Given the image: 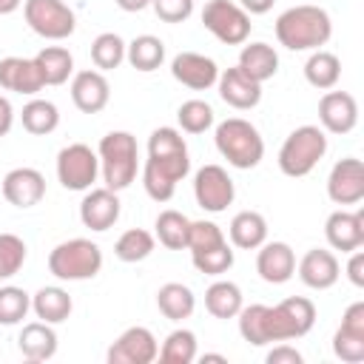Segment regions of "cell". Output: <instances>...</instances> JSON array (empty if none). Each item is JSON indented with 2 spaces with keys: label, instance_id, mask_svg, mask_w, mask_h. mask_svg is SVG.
Wrapping results in <instances>:
<instances>
[{
  "label": "cell",
  "instance_id": "cell-1",
  "mask_svg": "<svg viewBox=\"0 0 364 364\" xmlns=\"http://www.w3.org/2000/svg\"><path fill=\"white\" fill-rule=\"evenodd\" d=\"M333 34V20L318 6H293L276 20V40L290 51H316Z\"/></svg>",
  "mask_w": 364,
  "mask_h": 364
},
{
  "label": "cell",
  "instance_id": "cell-2",
  "mask_svg": "<svg viewBox=\"0 0 364 364\" xmlns=\"http://www.w3.org/2000/svg\"><path fill=\"white\" fill-rule=\"evenodd\" d=\"M97 156H100V171H102L105 188L125 191L136 179L139 148H136L134 134H128V131H111V134H105L100 139Z\"/></svg>",
  "mask_w": 364,
  "mask_h": 364
},
{
  "label": "cell",
  "instance_id": "cell-3",
  "mask_svg": "<svg viewBox=\"0 0 364 364\" xmlns=\"http://www.w3.org/2000/svg\"><path fill=\"white\" fill-rule=\"evenodd\" d=\"M313 324H316V304L304 296H290L273 307L264 304V316H262L264 344L301 338L313 330Z\"/></svg>",
  "mask_w": 364,
  "mask_h": 364
},
{
  "label": "cell",
  "instance_id": "cell-4",
  "mask_svg": "<svg viewBox=\"0 0 364 364\" xmlns=\"http://www.w3.org/2000/svg\"><path fill=\"white\" fill-rule=\"evenodd\" d=\"M216 148L219 154L228 159V165L239 168V171H247V168H256L264 156V139L262 134L242 117H230L225 122L216 125Z\"/></svg>",
  "mask_w": 364,
  "mask_h": 364
},
{
  "label": "cell",
  "instance_id": "cell-5",
  "mask_svg": "<svg viewBox=\"0 0 364 364\" xmlns=\"http://www.w3.org/2000/svg\"><path fill=\"white\" fill-rule=\"evenodd\" d=\"M48 270L60 282H85L102 270V250L91 239L60 242L48 253Z\"/></svg>",
  "mask_w": 364,
  "mask_h": 364
},
{
  "label": "cell",
  "instance_id": "cell-6",
  "mask_svg": "<svg viewBox=\"0 0 364 364\" xmlns=\"http://www.w3.org/2000/svg\"><path fill=\"white\" fill-rule=\"evenodd\" d=\"M324 154H327L324 131L318 125H301L284 139V145L279 151V168L284 176L299 179V176H307L321 162Z\"/></svg>",
  "mask_w": 364,
  "mask_h": 364
},
{
  "label": "cell",
  "instance_id": "cell-7",
  "mask_svg": "<svg viewBox=\"0 0 364 364\" xmlns=\"http://www.w3.org/2000/svg\"><path fill=\"white\" fill-rule=\"evenodd\" d=\"M202 26L225 46H242L250 37V14L233 0H208L202 9Z\"/></svg>",
  "mask_w": 364,
  "mask_h": 364
},
{
  "label": "cell",
  "instance_id": "cell-8",
  "mask_svg": "<svg viewBox=\"0 0 364 364\" xmlns=\"http://www.w3.org/2000/svg\"><path fill=\"white\" fill-rule=\"evenodd\" d=\"M191 171L188 151L182 154H162V156H148L142 168V185L145 193L154 202H168L176 191V182L185 179Z\"/></svg>",
  "mask_w": 364,
  "mask_h": 364
},
{
  "label": "cell",
  "instance_id": "cell-9",
  "mask_svg": "<svg viewBox=\"0 0 364 364\" xmlns=\"http://www.w3.org/2000/svg\"><path fill=\"white\" fill-rule=\"evenodd\" d=\"M100 156L85 142H71L57 154V179L68 191H88L97 182Z\"/></svg>",
  "mask_w": 364,
  "mask_h": 364
},
{
  "label": "cell",
  "instance_id": "cell-10",
  "mask_svg": "<svg viewBox=\"0 0 364 364\" xmlns=\"http://www.w3.org/2000/svg\"><path fill=\"white\" fill-rule=\"evenodd\" d=\"M26 23L46 40H65L74 34V11L63 0H26Z\"/></svg>",
  "mask_w": 364,
  "mask_h": 364
},
{
  "label": "cell",
  "instance_id": "cell-11",
  "mask_svg": "<svg viewBox=\"0 0 364 364\" xmlns=\"http://www.w3.org/2000/svg\"><path fill=\"white\" fill-rule=\"evenodd\" d=\"M193 196H196V205L202 210L222 213L233 202L236 188H233V179L228 176V171L222 165H202L193 176Z\"/></svg>",
  "mask_w": 364,
  "mask_h": 364
},
{
  "label": "cell",
  "instance_id": "cell-12",
  "mask_svg": "<svg viewBox=\"0 0 364 364\" xmlns=\"http://www.w3.org/2000/svg\"><path fill=\"white\" fill-rule=\"evenodd\" d=\"M333 353L347 364L364 361V301H353L344 310L341 327L333 336Z\"/></svg>",
  "mask_w": 364,
  "mask_h": 364
},
{
  "label": "cell",
  "instance_id": "cell-13",
  "mask_svg": "<svg viewBox=\"0 0 364 364\" xmlns=\"http://www.w3.org/2000/svg\"><path fill=\"white\" fill-rule=\"evenodd\" d=\"M159 355V344L148 327H128L111 347L108 364H151Z\"/></svg>",
  "mask_w": 364,
  "mask_h": 364
},
{
  "label": "cell",
  "instance_id": "cell-14",
  "mask_svg": "<svg viewBox=\"0 0 364 364\" xmlns=\"http://www.w3.org/2000/svg\"><path fill=\"white\" fill-rule=\"evenodd\" d=\"M327 196L336 205H355L364 199V165L355 156L338 159L327 176Z\"/></svg>",
  "mask_w": 364,
  "mask_h": 364
},
{
  "label": "cell",
  "instance_id": "cell-15",
  "mask_svg": "<svg viewBox=\"0 0 364 364\" xmlns=\"http://www.w3.org/2000/svg\"><path fill=\"white\" fill-rule=\"evenodd\" d=\"M171 74L176 82L193 88V91H208L210 85H216L219 80V68L210 57L196 54V51H182L173 57L171 63Z\"/></svg>",
  "mask_w": 364,
  "mask_h": 364
},
{
  "label": "cell",
  "instance_id": "cell-16",
  "mask_svg": "<svg viewBox=\"0 0 364 364\" xmlns=\"http://www.w3.org/2000/svg\"><path fill=\"white\" fill-rule=\"evenodd\" d=\"M318 119L330 134H350L358 122V102L347 91H327L318 100Z\"/></svg>",
  "mask_w": 364,
  "mask_h": 364
},
{
  "label": "cell",
  "instance_id": "cell-17",
  "mask_svg": "<svg viewBox=\"0 0 364 364\" xmlns=\"http://www.w3.org/2000/svg\"><path fill=\"white\" fill-rule=\"evenodd\" d=\"M3 196L14 208H31L46 196V176L37 168H11L3 176Z\"/></svg>",
  "mask_w": 364,
  "mask_h": 364
},
{
  "label": "cell",
  "instance_id": "cell-18",
  "mask_svg": "<svg viewBox=\"0 0 364 364\" xmlns=\"http://www.w3.org/2000/svg\"><path fill=\"white\" fill-rule=\"evenodd\" d=\"M324 236L333 250L353 253L364 245V213L361 210H333L324 225Z\"/></svg>",
  "mask_w": 364,
  "mask_h": 364
},
{
  "label": "cell",
  "instance_id": "cell-19",
  "mask_svg": "<svg viewBox=\"0 0 364 364\" xmlns=\"http://www.w3.org/2000/svg\"><path fill=\"white\" fill-rule=\"evenodd\" d=\"M219 97L230 105V108H239V111H247V108H256L259 100H262V82L250 80L239 65L228 68V71H219Z\"/></svg>",
  "mask_w": 364,
  "mask_h": 364
},
{
  "label": "cell",
  "instance_id": "cell-20",
  "mask_svg": "<svg viewBox=\"0 0 364 364\" xmlns=\"http://www.w3.org/2000/svg\"><path fill=\"white\" fill-rule=\"evenodd\" d=\"M256 270L267 284H284L296 273V253L287 242H264L256 256Z\"/></svg>",
  "mask_w": 364,
  "mask_h": 364
},
{
  "label": "cell",
  "instance_id": "cell-21",
  "mask_svg": "<svg viewBox=\"0 0 364 364\" xmlns=\"http://www.w3.org/2000/svg\"><path fill=\"white\" fill-rule=\"evenodd\" d=\"M71 100L82 114H100L111 100V85L102 71H80L71 80Z\"/></svg>",
  "mask_w": 364,
  "mask_h": 364
},
{
  "label": "cell",
  "instance_id": "cell-22",
  "mask_svg": "<svg viewBox=\"0 0 364 364\" xmlns=\"http://www.w3.org/2000/svg\"><path fill=\"white\" fill-rule=\"evenodd\" d=\"M80 219L91 230H108L119 219V196L111 188H94L80 202Z\"/></svg>",
  "mask_w": 364,
  "mask_h": 364
},
{
  "label": "cell",
  "instance_id": "cell-23",
  "mask_svg": "<svg viewBox=\"0 0 364 364\" xmlns=\"http://www.w3.org/2000/svg\"><path fill=\"white\" fill-rule=\"evenodd\" d=\"M341 276V267H338V259L333 250H324V247H313L301 256L299 262V279L313 287V290H327L338 282Z\"/></svg>",
  "mask_w": 364,
  "mask_h": 364
},
{
  "label": "cell",
  "instance_id": "cell-24",
  "mask_svg": "<svg viewBox=\"0 0 364 364\" xmlns=\"http://www.w3.org/2000/svg\"><path fill=\"white\" fill-rule=\"evenodd\" d=\"M0 85L6 91H17V94H37L46 82H43V74L31 60L26 57H6L0 60Z\"/></svg>",
  "mask_w": 364,
  "mask_h": 364
},
{
  "label": "cell",
  "instance_id": "cell-25",
  "mask_svg": "<svg viewBox=\"0 0 364 364\" xmlns=\"http://www.w3.org/2000/svg\"><path fill=\"white\" fill-rule=\"evenodd\" d=\"M17 344L28 361H48L57 353V333L51 330L48 321H31L20 330Z\"/></svg>",
  "mask_w": 364,
  "mask_h": 364
},
{
  "label": "cell",
  "instance_id": "cell-26",
  "mask_svg": "<svg viewBox=\"0 0 364 364\" xmlns=\"http://www.w3.org/2000/svg\"><path fill=\"white\" fill-rule=\"evenodd\" d=\"M228 233H230V242H233L236 247H242V250H256V247H262L264 239H267V222H264V216L256 213V210H239V213L230 219Z\"/></svg>",
  "mask_w": 364,
  "mask_h": 364
},
{
  "label": "cell",
  "instance_id": "cell-27",
  "mask_svg": "<svg viewBox=\"0 0 364 364\" xmlns=\"http://www.w3.org/2000/svg\"><path fill=\"white\" fill-rule=\"evenodd\" d=\"M239 68H242L250 80L267 82V80L279 71V54H276V48L267 46V43H250V46H245L242 54H239Z\"/></svg>",
  "mask_w": 364,
  "mask_h": 364
},
{
  "label": "cell",
  "instance_id": "cell-28",
  "mask_svg": "<svg viewBox=\"0 0 364 364\" xmlns=\"http://www.w3.org/2000/svg\"><path fill=\"white\" fill-rule=\"evenodd\" d=\"M156 307L165 318L171 321H182V318H191L193 307H196V296L188 284H179V282H168L156 290Z\"/></svg>",
  "mask_w": 364,
  "mask_h": 364
},
{
  "label": "cell",
  "instance_id": "cell-29",
  "mask_svg": "<svg viewBox=\"0 0 364 364\" xmlns=\"http://www.w3.org/2000/svg\"><path fill=\"white\" fill-rule=\"evenodd\" d=\"M71 296L63 290V287H40L34 296H31V310L37 313L40 321H48V324H60L71 316Z\"/></svg>",
  "mask_w": 364,
  "mask_h": 364
},
{
  "label": "cell",
  "instance_id": "cell-30",
  "mask_svg": "<svg viewBox=\"0 0 364 364\" xmlns=\"http://www.w3.org/2000/svg\"><path fill=\"white\" fill-rule=\"evenodd\" d=\"M34 63H37L46 85H63L71 77V71H74V57L63 46H46V48H40L37 57H34Z\"/></svg>",
  "mask_w": 364,
  "mask_h": 364
},
{
  "label": "cell",
  "instance_id": "cell-31",
  "mask_svg": "<svg viewBox=\"0 0 364 364\" xmlns=\"http://www.w3.org/2000/svg\"><path fill=\"white\" fill-rule=\"evenodd\" d=\"M125 60L136 71H156L165 60V43L154 34H139L125 46Z\"/></svg>",
  "mask_w": 364,
  "mask_h": 364
},
{
  "label": "cell",
  "instance_id": "cell-32",
  "mask_svg": "<svg viewBox=\"0 0 364 364\" xmlns=\"http://www.w3.org/2000/svg\"><path fill=\"white\" fill-rule=\"evenodd\" d=\"M304 77H307V82H310L313 88L330 91V88L338 82V77H341V63H338L336 54L316 48V51L307 57V63H304Z\"/></svg>",
  "mask_w": 364,
  "mask_h": 364
},
{
  "label": "cell",
  "instance_id": "cell-33",
  "mask_svg": "<svg viewBox=\"0 0 364 364\" xmlns=\"http://www.w3.org/2000/svg\"><path fill=\"white\" fill-rule=\"evenodd\" d=\"M205 307L216 318H236L242 310V290L233 282H213L205 290Z\"/></svg>",
  "mask_w": 364,
  "mask_h": 364
},
{
  "label": "cell",
  "instance_id": "cell-34",
  "mask_svg": "<svg viewBox=\"0 0 364 364\" xmlns=\"http://www.w3.org/2000/svg\"><path fill=\"white\" fill-rule=\"evenodd\" d=\"M20 119H23V128H26L28 134L46 136V134H51V131L60 125V111H57V105L48 102V100H31V102L23 105Z\"/></svg>",
  "mask_w": 364,
  "mask_h": 364
},
{
  "label": "cell",
  "instance_id": "cell-35",
  "mask_svg": "<svg viewBox=\"0 0 364 364\" xmlns=\"http://www.w3.org/2000/svg\"><path fill=\"white\" fill-rule=\"evenodd\" d=\"M159 361L162 364H191V361H196V336L185 327L168 333V338L162 341V350H159Z\"/></svg>",
  "mask_w": 364,
  "mask_h": 364
},
{
  "label": "cell",
  "instance_id": "cell-36",
  "mask_svg": "<svg viewBox=\"0 0 364 364\" xmlns=\"http://www.w3.org/2000/svg\"><path fill=\"white\" fill-rule=\"evenodd\" d=\"M188 225H191V219L185 213H179V210H162L156 216V236H159V242L165 247L182 250L188 245Z\"/></svg>",
  "mask_w": 364,
  "mask_h": 364
},
{
  "label": "cell",
  "instance_id": "cell-37",
  "mask_svg": "<svg viewBox=\"0 0 364 364\" xmlns=\"http://www.w3.org/2000/svg\"><path fill=\"white\" fill-rule=\"evenodd\" d=\"M114 253L119 262H142L154 253V236L142 228H131L117 239Z\"/></svg>",
  "mask_w": 364,
  "mask_h": 364
},
{
  "label": "cell",
  "instance_id": "cell-38",
  "mask_svg": "<svg viewBox=\"0 0 364 364\" xmlns=\"http://www.w3.org/2000/svg\"><path fill=\"white\" fill-rule=\"evenodd\" d=\"M91 60H94V65H97L100 71L117 68V65L125 60V43H122V37L114 34V31L100 34V37L91 43Z\"/></svg>",
  "mask_w": 364,
  "mask_h": 364
},
{
  "label": "cell",
  "instance_id": "cell-39",
  "mask_svg": "<svg viewBox=\"0 0 364 364\" xmlns=\"http://www.w3.org/2000/svg\"><path fill=\"white\" fill-rule=\"evenodd\" d=\"M191 259H193V267L199 273H205V276H222V273H228L233 267V250H230L228 239L222 245L208 247V250L191 253Z\"/></svg>",
  "mask_w": 364,
  "mask_h": 364
},
{
  "label": "cell",
  "instance_id": "cell-40",
  "mask_svg": "<svg viewBox=\"0 0 364 364\" xmlns=\"http://www.w3.org/2000/svg\"><path fill=\"white\" fill-rule=\"evenodd\" d=\"M28 310H31V296L23 287H14V284L0 287V324L6 327L20 324Z\"/></svg>",
  "mask_w": 364,
  "mask_h": 364
},
{
  "label": "cell",
  "instance_id": "cell-41",
  "mask_svg": "<svg viewBox=\"0 0 364 364\" xmlns=\"http://www.w3.org/2000/svg\"><path fill=\"white\" fill-rule=\"evenodd\" d=\"M176 119H179V128L182 131H188V134H205L213 125V108L205 100H188V102L179 105Z\"/></svg>",
  "mask_w": 364,
  "mask_h": 364
},
{
  "label": "cell",
  "instance_id": "cell-42",
  "mask_svg": "<svg viewBox=\"0 0 364 364\" xmlns=\"http://www.w3.org/2000/svg\"><path fill=\"white\" fill-rule=\"evenodd\" d=\"M26 262V242L14 233H0V279H11Z\"/></svg>",
  "mask_w": 364,
  "mask_h": 364
},
{
  "label": "cell",
  "instance_id": "cell-43",
  "mask_svg": "<svg viewBox=\"0 0 364 364\" xmlns=\"http://www.w3.org/2000/svg\"><path fill=\"white\" fill-rule=\"evenodd\" d=\"M225 242V233H222V228L216 225V222H205V219H199V222H191L188 225V250L191 253H196V250H208V247H213V245H222Z\"/></svg>",
  "mask_w": 364,
  "mask_h": 364
},
{
  "label": "cell",
  "instance_id": "cell-44",
  "mask_svg": "<svg viewBox=\"0 0 364 364\" xmlns=\"http://www.w3.org/2000/svg\"><path fill=\"white\" fill-rule=\"evenodd\" d=\"M182 151H188V145H185V139H182V134L176 131V128H156L154 134H151V139H148V156H162V154H182Z\"/></svg>",
  "mask_w": 364,
  "mask_h": 364
},
{
  "label": "cell",
  "instance_id": "cell-45",
  "mask_svg": "<svg viewBox=\"0 0 364 364\" xmlns=\"http://www.w3.org/2000/svg\"><path fill=\"white\" fill-rule=\"evenodd\" d=\"M151 6L165 23H182L193 14V0H151Z\"/></svg>",
  "mask_w": 364,
  "mask_h": 364
},
{
  "label": "cell",
  "instance_id": "cell-46",
  "mask_svg": "<svg viewBox=\"0 0 364 364\" xmlns=\"http://www.w3.org/2000/svg\"><path fill=\"white\" fill-rule=\"evenodd\" d=\"M264 361L267 364H301V353L296 347H290V344H279V347H273L267 353Z\"/></svg>",
  "mask_w": 364,
  "mask_h": 364
},
{
  "label": "cell",
  "instance_id": "cell-47",
  "mask_svg": "<svg viewBox=\"0 0 364 364\" xmlns=\"http://www.w3.org/2000/svg\"><path fill=\"white\" fill-rule=\"evenodd\" d=\"M347 279L355 284V287H364V253L355 247L350 253V262H347Z\"/></svg>",
  "mask_w": 364,
  "mask_h": 364
},
{
  "label": "cell",
  "instance_id": "cell-48",
  "mask_svg": "<svg viewBox=\"0 0 364 364\" xmlns=\"http://www.w3.org/2000/svg\"><path fill=\"white\" fill-rule=\"evenodd\" d=\"M11 122H14V108L6 97H0V136H6L11 131Z\"/></svg>",
  "mask_w": 364,
  "mask_h": 364
},
{
  "label": "cell",
  "instance_id": "cell-49",
  "mask_svg": "<svg viewBox=\"0 0 364 364\" xmlns=\"http://www.w3.org/2000/svg\"><path fill=\"white\" fill-rule=\"evenodd\" d=\"M239 3H242V9L247 14H267L276 0H239Z\"/></svg>",
  "mask_w": 364,
  "mask_h": 364
},
{
  "label": "cell",
  "instance_id": "cell-50",
  "mask_svg": "<svg viewBox=\"0 0 364 364\" xmlns=\"http://www.w3.org/2000/svg\"><path fill=\"white\" fill-rule=\"evenodd\" d=\"M122 11H142L145 6H151V0H114Z\"/></svg>",
  "mask_w": 364,
  "mask_h": 364
},
{
  "label": "cell",
  "instance_id": "cell-51",
  "mask_svg": "<svg viewBox=\"0 0 364 364\" xmlns=\"http://www.w3.org/2000/svg\"><path fill=\"white\" fill-rule=\"evenodd\" d=\"M20 3H23V0H0V14H11V11H17Z\"/></svg>",
  "mask_w": 364,
  "mask_h": 364
},
{
  "label": "cell",
  "instance_id": "cell-52",
  "mask_svg": "<svg viewBox=\"0 0 364 364\" xmlns=\"http://www.w3.org/2000/svg\"><path fill=\"white\" fill-rule=\"evenodd\" d=\"M205 361H219V364H225L228 358H225V355H219V353H205V355H202V364H205Z\"/></svg>",
  "mask_w": 364,
  "mask_h": 364
}]
</instances>
